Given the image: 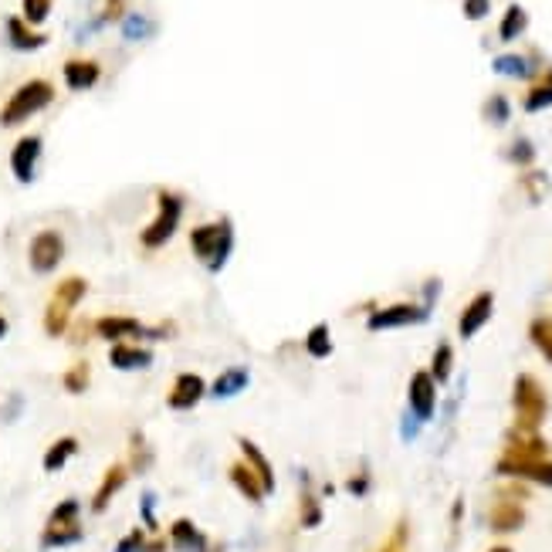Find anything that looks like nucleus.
<instances>
[{
    "label": "nucleus",
    "instance_id": "f257e3e1",
    "mask_svg": "<svg viewBox=\"0 0 552 552\" xmlns=\"http://www.w3.org/2000/svg\"><path fill=\"white\" fill-rule=\"evenodd\" d=\"M190 251L207 271H214V275L224 271L230 254H234V224H230V217H217L210 224H197L190 230Z\"/></svg>",
    "mask_w": 552,
    "mask_h": 552
},
{
    "label": "nucleus",
    "instance_id": "f03ea898",
    "mask_svg": "<svg viewBox=\"0 0 552 552\" xmlns=\"http://www.w3.org/2000/svg\"><path fill=\"white\" fill-rule=\"evenodd\" d=\"M85 295H89V282H85L82 275H68V278H61V282L51 288V299L44 305V332H48L51 339L68 336L72 319H75V308L85 302Z\"/></svg>",
    "mask_w": 552,
    "mask_h": 552
},
{
    "label": "nucleus",
    "instance_id": "7ed1b4c3",
    "mask_svg": "<svg viewBox=\"0 0 552 552\" xmlns=\"http://www.w3.org/2000/svg\"><path fill=\"white\" fill-rule=\"evenodd\" d=\"M55 102V85L48 78H27L24 85H18L11 98L4 102L0 109V126L11 129V126H20L27 119H35L38 113H44L48 105Z\"/></svg>",
    "mask_w": 552,
    "mask_h": 552
},
{
    "label": "nucleus",
    "instance_id": "20e7f679",
    "mask_svg": "<svg viewBox=\"0 0 552 552\" xmlns=\"http://www.w3.org/2000/svg\"><path fill=\"white\" fill-rule=\"evenodd\" d=\"M512 410L518 431H539L549 417V393L533 373H518L512 386Z\"/></svg>",
    "mask_w": 552,
    "mask_h": 552
},
{
    "label": "nucleus",
    "instance_id": "39448f33",
    "mask_svg": "<svg viewBox=\"0 0 552 552\" xmlns=\"http://www.w3.org/2000/svg\"><path fill=\"white\" fill-rule=\"evenodd\" d=\"M183 197L173 190H159L156 193V217H152L146 228L139 230V245L146 251H159L167 248L173 241V234L180 230V221H183Z\"/></svg>",
    "mask_w": 552,
    "mask_h": 552
},
{
    "label": "nucleus",
    "instance_id": "423d86ee",
    "mask_svg": "<svg viewBox=\"0 0 552 552\" xmlns=\"http://www.w3.org/2000/svg\"><path fill=\"white\" fill-rule=\"evenodd\" d=\"M85 539L82 529V501L78 498H61L48 522H44V533H41V549H65V546H75Z\"/></svg>",
    "mask_w": 552,
    "mask_h": 552
},
{
    "label": "nucleus",
    "instance_id": "0eeeda50",
    "mask_svg": "<svg viewBox=\"0 0 552 552\" xmlns=\"http://www.w3.org/2000/svg\"><path fill=\"white\" fill-rule=\"evenodd\" d=\"M98 339H105V343H136V339H167L173 336V323H163V325H143L136 315H98L96 323H92Z\"/></svg>",
    "mask_w": 552,
    "mask_h": 552
},
{
    "label": "nucleus",
    "instance_id": "6e6552de",
    "mask_svg": "<svg viewBox=\"0 0 552 552\" xmlns=\"http://www.w3.org/2000/svg\"><path fill=\"white\" fill-rule=\"evenodd\" d=\"M65 251H68L65 234L58 228H44V230H38V234L31 237V245H27V265H31L35 275H51V271H58V265L65 261Z\"/></svg>",
    "mask_w": 552,
    "mask_h": 552
},
{
    "label": "nucleus",
    "instance_id": "1a4fd4ad",
    "mask_svg": "<svg viewBox=\"0 0 552 552\" xmlns=\"http://www.w3.org/2000/svg\"><path fill=\"white\" fill-rule=\"evenodd\" d=\"M207 397V380L200 373H176L170 383V393H167V407L170 410H193L197 403Z\"/></svg>",
    "mask_w": 552,
    "mask_h": 552
},
{
    "label": "nucleus",
    "instance_id": "9d476101",
    "mask_svg": "<svg viewBox=\"0 0 552 552\" xmlns=\"http://www.w3.org/2000/svg\"><path fill=\"white\" fill-rule=\"evenodd\" d=\"M420 323H427V308L410 305V302L386 305V308L373 312V315L366 319L369 332H386V329H403V325H420Z\"/></svg>",
    "mask_w": 552,
    "mask_h": 552
},
{
    "label": "nucleus",
    "instance_id": "9b49d317",
    "mask_svg": "<svg viewBox=\"0 0 552 552\" xmlns=\"http://www.w3.org/2000/svg\"><path fill=\"white\" fill-rule=\"evenodd\" d=\"M41 136H20L11 150V173L18 183H35V173H38V159H41Z\"/></svg>",
    "mask_w": 552,
    "mask_h": 552
},
{
    "label": "nucleus",
    "instance_id": "f8f14e48",
    "mask_svg": "<svg viewBox=\"0 0 552 552\" xmlns=\"http://www.w3.org/2000/svg\"><path fill=\"white\" fill-rule=\"evenodd\" d=\"M129 464L126 461H115V464H109L105 468V475H102V481H98L96 495H92V501H89V509H92V515H102L109 505L115 501V495L126 488V481H129Z\"/></svg>",
    "mask_w": 552,
    "mask_h": 552
},
{
    "label": "nucleus",
    "instance_id": "ddd939ff",
    "mask_svg": "<svg viewBox=\"0 0 552 552\" xmlns=\"http://www.w3.org/2000/svg\"><path fill=\"white\" fill-rule=\"evenodd\" d=\"M492 312H495V295H492V292H481V295H475L471 302L464 305L461 319H457V336H461V339H475L478 332L488 325Z\"/></svg>",
    "mask_w": 552,
    "mask_h": 552
},
{
    "label": "nucleus",
    "instance_id": "4468645a",
    "mask_svg": "<svg viewBox=\"0 0 552 552\" xmlns=\"http://www.w3.org/2000/svg\"><path fill=\"white\" fill-rule=\"evenodd\" d=\"M410 410L417 420H431L438 410V383L427 369H417L410 377Z\"/></svg>",
    "mask_w": 552,
    "mask_h": 552
},
{
    "label": "nucleus",
    "instance_id": "2eb2a0df",
    "mask_svg": "<svg viewBox=\"0 0 552 552\" xmlns=\"http://www.w3.org/2000/svg\"><path fill=\"white\" fill-rule=\"evenodd\" d=\"M167 542H170V549H176V552H214L207 533H204L193 518H176L170 525Z\"/></svg>",
    "mask_w": 552,
    "mask_h": 552
},
{
    "label": "nucleus",
    "instance_id": "dca6fc26",
    "mask_svg": "<svg viewBox=\"0 0 552 552\" xmlns=\"http://www.w3.org/2000/svg\"><path fill=\"white\" fill-rule=\"evenodd\" d=\"M498 475L525 478V481L552 488V461L549 457H533V461H505V457H498Z\"/></svg>",
    "mask_w": 552,
    "mask_h": 552
},
{
    "label": "nucleus",
    "instance_id": "f3484780",
    "mask_svg": "<svg viewBox=\"0 0 552 552\" xmlns=\"http://www.w3.org/2000/svg\"><path fill=\"white\" fill-rule=\"evenodd\" d=\"M61 75H65V85L72 92H89V89H96L98 78H102V65L96 58H68Z\"/></svg>",
    "mask_w": 552,
    "mask_h": 552
},
{
    "label": "nucleus",
    "instance_id": "a211bd4d",
    "mask_svg": "<svg viewBox=\"0 0 552 552\" xmlns=\"http://www.w3.org/2000/svg\"><path fill=\"white\" fill-rule=\"evenodd\" d=\"M109 362L119 373H139V369H150L152 366V349L136 343H113L109 346Z\"/></svg>",
    "mask_w": 552,
    "mask_h": 552
},
{
    "label": "nucleus",
    "instance_id": "6ab92c4d",
    "mask_svg": "<svg viewBox=\"0 0 552 552\" xmlns=\"http://www.w3.org/2000/svg\"><path fill=\"white\" fill-rule=\"evenodd\" d=\"M488 525H492V533H498V535L518 533V529L525 525V509H522V501L501 495L495 505H492V512H488Z\"/></svg>",
    "mask_w": 552,
    "mask_h": 552
},
{
    "label": "nucleus",
    "instance_id": "aec40b11",
    "mask_svg": "<svg viewBox=\"0 0 552 552\" xmlns=\"http://www.w3.org/2000/svg\"><path fill=\"white\" fill-rule=\"evenodd\" d=\"M251 386V369L248 366H228L217 373V380L207 386V393L214 400H230V397H241Z\"/></svg>",
    "mask_w": 552,
    "mask_h": 552
},
{
    "label": "nucleus",
    "instance_id": "412c9836",
    "mask_svg": "<svg viewBox=\"0 0 552 552\" xmlns=\"http://www.w3.org/2000/svg\"><path fill=\"white\" fill-rule=\"evenodd\" d=\"M237 447H241V455H245V464H248L254 475L261 478V488H265V495H271V492L278 488V478H275V468H271L268 455L251 438H237Z\"/></svg>",
    "mask_w": 552,
    "mask_h": 552
},
{
    "label": "nucleus",
    "instance_id": "4be33fe9",
    "mask_svg": "<svg viewBox=\"0 0 552 552\" xmlns=\"http://www.w3.org/2000/svg\"><path fill=\"white\" fill-rule=\"evenodd\" d=\"M7 44L14 48V51H38V48H44L48 44V35L44 31H38V27H31L24 18H7Z\"/></svg>",
    "mask_w": 552,
    "mask_h": 552
},
{
    "label": "nucleus",
    "instance_id": "5701e85b",
    "mask_svg": "<svg viewBox=\"0 0 552 552\" xmlns=\"http://www.w3.org/2000/svg\"><path fill=\"white\" fill-rule=\"evenodd\" d=\"M228 478H230V485L241 492V495L248 498L251 505H261L265 501V488H261V478L251 471L245 461H234L228 468Z\"/></svg>",
    "mask_w": 552,
    "mask_h": 552
},
{
    "label": "nucleus",
    "instance_id": "b1692460",
    "mask_svg": "<svg viewBox=\"0 0 552 552\" xmlns=\"http://www.w3.org/2000/svg\"><path fill=\"white\" fill-rule=\"evenodd\" d=\"M78 455V438H72V434H65V438H58L48 451H44V457H41V468L48 471V475H55V471H61L72 457Z\"/></svg>",
    "mask_w": 552,
    "mask_h": 552
},
{
    "label": "nucleus",
    "instance_id": "393cba45",
    "mask_svg": "<svg viewBox=\"0 0 552 552\" xmlns=\"http://www.w3.org/2000/svg\"><path fill=\"white\" fill-rule=\"evenodd\" d=\"M89 386H92V366H89L85 360L72 362V366L61 373V390H65V393H72V397L89 393Z\"/></svg>",
    "mask_w": 552,
    "mask_h": 552
},
{
    "label": "nucleus",
    "instance_id": "a878e982",
    "mask_svg": "<svg viewBox=\"0 0 552 552\" xmlns=\"http://www.w3.org/2000/svg\"><path fill=\"white\" fill-rule=\"evenodd\" d=\"M305 353H308V356H315V360L332 356V332H329V325L319 323V325H312V329L305 332Z\"/></svg>",
    "mask_w": 552,
    "mask_h": 552
},
{
    "label": "nucleus",
    "instance_id": "bb28decb",
    "mask_svg": "<svg viewBox=\"0 0 552 552\" xmlns=\"http://www.w3.org/2000/svg\"><path fill=\"white\" fill-rule=\"evenodd\" d=\"M319 522H323V501H319L315 492L305 485L302 498H299V525H302V529H315Z\"/></svg>",
    "mask_w": 552,
    "mask_h": 552
},
{
    "label": "nucleus",
    "instance_id": "cd10ccee",
    "mask_svg": "<svg viewBox=\"0 0 552 552\" xmlns=\"http://www.w3.org/2000/svg\"><path fill=\"white\" fill-rule=\"evenodd\" d=\"M451 369H455V349H451V343H440L438 349H434V360H431V377H434V383H447L451 380Z\"/></svg>",
    "mask_w": 552,
    "mask_h": 552
},
{
    "label": "nucleus",
    "instance_id": "c85d7f7f",
    "mask_svg": "<svg viewBox=\"0 0 552 552\" xmlns=\"http://www.w3.org/2000/svg\"><path fill=\"white\" fill-rule=\"evenodd\" d=\"M529 27V18H525V11L518 7V4H512L509 11H505V18H501V27H498V35H501V41H515L522 31Z\"/></svg>",
    "mask_w": 552,
    "mask_h": 552
},
{
    "label": "nucleus",
    "instance_id": "c756f323",
    "mask_svg": "<svg viewBox=\"0 0 552 552\" xmlns=\"http://www.w3.org/2000/svg\"><path fill=\"white\" fill-rule=\"evenodd\" d=\"M529 336H533V343H535V349L546 356V362L552 366V319H535L533 325H529Z\"/></svg>",
    "mask_w": 552,
    "mask_h": 552
},
{
    "label": "nucleus",
    "instance_id": "7c9ffc66",
    "mask_svg": "<svg viewBox=\"0 0 552 552\" xmlns=\"http://www.w3.org/2000/svg\"><path fill=\"white\" fill-rule=\"evenodd\" d=\"M55 0H20V18L27 20L31 27H41L44 20L51 18Z\"/></svg>",
    "mask_w": 552,
    "mask_h": 552
},
{
    "label": "nucleus",
    "instance_id": "2f4dec72",
    "mask_svg": "<svg viewBox=\"0 0 552 552\" xmlns=\"http://www.w3.org/2000/svg\"><path fill=\"white\" fill-rule=\"evenodd\" d=\"M150 461H152V451L146 447V438L136 431L133 438H129V471H146L150 468Z\"/></svg>",
    "mask_w": 552,
    "mask_h": 552
},
{
    "label": "nucleus",
    "instance_id": "473e14b6",
    "mask_svg": "<svg viewBox=\"0 0 552 552\" xmlns=\"http://www.w3.org/2000/svg\"><path fill=\"white\" fill-rule=\"evenodd\" d=\"M152 31V20L146 18V14H126L122 18V35H126V41H143V38H150Z\"/></svg>",
    "mask_w": 552,
    "mask_h": 552
},
{
    "label": "nucleus",
    "instance_id": "72a5a7b5",
    "mask_svg": "<svg viewBox=\"0 0 552 552\" xmlns=\"http://www.w3.org/2000/svg\"><path fill=\"white\" fill-rule=\"evenodd\" d=\"M495 72L498 75L525 78L529 75V61H525L522 55H501V58H495Z\"/></svg>",
    "mask_w": 552,
    "mask_h": 552
},
{
    "label": "nucleus",
    "instance_id": "f704fd0d",
    "mask_svg": "<svg viewBox=\"0 0 552 552\" xmlns=\"http://www.w3.org/2000/svg\"><path fill=\"white\" fill-rule=\"evenodd\" d=\"M407 546H410V522H407V518H400V522L393 525L390 539L383 542L380 552H407Z\"/></svg>",
    "mask_w": 552,
    "mask_h": 552
},
{
    "label": "nucleus",
    "instance_id": "c9c22d12",
    "mask_svg": "<svg viewBox=\"0 0 552 552\" xmlns=\"http://www.w3.org/2000/svg\"><path fill=\"white\" fill-rule=\"evenodd\" d=\"M552 105V85H535L533 92L525 96V113H539V109H549Z\"/></svg>",
    "mask_w": 552,
    "mask_h": 552
},
{
    "label": "nucleus",
    "instance_id": "e433bc0d",
    "mask_svg": "<svg viewBox=\"0 0 552 552\" xmlns=\"http://www.w3.org/2000/svg\"><path fill=\"white\" fill-rule=\"evenodd\" d=\"M146 542H150V535L143 533V529H133V533H126L119 539L115 552H146Z\"/></svg>",
    "mask_w": 552,
    "mask_h": 552
},
{
    "label": "nucleus",
    "instance_id": "4c0bfd02",
    "mask_svg": "<svg viewBox=\"0 0 552 552\" xmlns=\"http://www.w3.org/2000/svg\"><path fill=\"white\" fill-rule=\"evenodd\" d=\"M126 18V0H105L102 4V14H98L96 27H102V24H113V20H122Z\"/></svg>",
    "mask_w": 552,
    "mask_h": 552
},
{
    "label": "nucleus",
    "instance_id": "58836bf2",
    "mask_svg": "<svg viewBox=\"0 0 552 552\" xmlns=\"http://www.w3.org/2000/svg\"><path fill=\"white\" fill-rule=\"evenodd\" d=\"M525 190L533 197V204H539L546 190H549V183H546V173H533V176H525Z\"/></svg>",
    "mask_w": 552,
    "mask_h": 552
},
{
    "label": "nucleus",
    "instance_id": "ea45409f",
    "mask_svg": "<svg viewBox=\"0 0 552 552\" xmlns=\"http://www.w3.org/2000/svg\"><path fill=\"white\" fill-rule=\"evenodd\" d=\"M152 505H156V498L150 495V492H146V495H143V501H139V512H143V525H146V529H150L152 535L159 533V522H156V512H152Z\"/></svg>",
    "mask_w": 552,
    "mask_h": 552
},
{
    "label": "nucleus",
    "instance_id": "a19ab883",
    "mask_svg": "<svg viewBox=\"0 0 552 552\" xmlns=\"http://www.w3.org/2000/svg\"><path fill=\"white\" fill-rule=\"evenodd\" d=\"M485 115L492 119V122H505L509 119V102L501 96H492L488 98V105H485Z\"/></svg>",
    "mask_w": 552,
    "mask_h": 552
},
{
    "label": "nucleus",
    "instance_id": "79ce46f5",
    "mask_svg": "<svg viewBox=\"0 0 552 552\" xmlns=\"http://www.w3.org/2000/svg\"><path fill=\"white\" fill-rule=\"evenodd\" d=\"M488 7H492V0H464V18L481 20L488 14Z\"/></svg>",
    "mask_w": 552,
    "mask_h": 552
},
{
    "label": "nucleus",
    "instance_id": "37998d69",
    "mask_svg": "<svg viewBox=\"0 0 552 552\" xmlns=\"http://www.w3.org/2000/svg\"><path fill=\"white\" fill-rule=\"evenodd\" d=\"M509 156H512L515 163H533V156H535L533 143H529V139H518V143H515V146H512V152H509Z\"/></svg>",
    "mask_w": 552,
    "mask_h": 552
},
{
    "label": "nucleus",
    "instance_id": "c03bdc74",
    "mask_svg": "<svg viewBox=\"0 0 552 552\" xmlns=\"http://www.w3.org/2000/svg\"><path fill=\"white\" fill-rule=\"evenodd\" d=\"M366 488H369V478L366 475L349 478V492H353V495H366Z\"/></svg>",
    "mask_w": 552,
    "mask_h": 552
},
{
    "label": "nucleus",
    "instance_id": "a18cd8bd",
    "mask_svg": "<svg viewBox=\"0 0 552 552\" xmlns=\"http://www.w3.org/2000/svg\"><path fill=\"white\" fill-rule=\"evenodd\" d=\"M7 329H11V325H7V315H0V339L7 336Z\"/></svg>",
    "mask_w": 552,
    "mask_h": 552
},
{
    "label": "nucleus",
    "instance_id": "49530a36",
    "mask_svg": "<svg viewBox=\"0 0 552 552\" xmlns=\"http://www.w3.org/2000/svg\"><path fill=\"white\" fill-rule=\"evenodd\" d=\"M488 552H512L509 546H495V549H488Z\"/></svg>",
    "mask_w": 552,
    "mask_h": 552
},
{
    "label": "nucleus",
    "instance_id": "de8ad7c7",
    "mask_svg": "<svg viewBox=\"0 0 552 552\" xmlns=\"http://www.w3.org/2000/svg\"><path fill=\"white\" fill-rule=\"evenodd\" d=\"M217 552H221V549H217Z\"/></svg>",
    "mask_w": 552,
    "mask_h": 552
}]
</instances>
